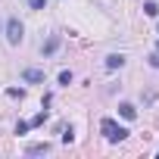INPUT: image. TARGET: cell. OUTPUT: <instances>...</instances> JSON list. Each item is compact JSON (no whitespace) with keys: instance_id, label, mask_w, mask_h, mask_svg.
<instances>
[{"instance_id":"cell-3","label":"cell","mask_w":159,"mask_h":159,"mask_svg":"<svg viewBox=\"0 0 159 159\" xmlns=\"http://www.w3.org/2000/svg\"><path fill=\"white\" fill-rule=\"evenodd\" d=\"M59 44H62V38H59V34H50L47 44H41V56H53V53L59 50Z\"/></svg>"},{"instance_id":"cell-7","label":"cell","mask_w":159,"mask_h":159,"mask_svg":"<svg viewBox=\"0 0 159 159\" xmlns=\"http://www.w3.org/2000/svg\"><path fill=\"white\" fill-rule=\"evenodd\" d=\"M122 66H125V56H122V53H109V56H106V69H109V72H112V69H122Z\"/></svg>"},{"instance_id":"cell-8","label":"cell","mask_w":159,"mask_h":159,"mask_svg":"<svg viewBox=\"0 0 159 159\" xmlns=\"http://www.w3.org/2000/svg\"><path fill=\"white\" fill-rule=\"evenodd\" d=\"M143 13L153 19V16H159V3H156V0H147V3H143Z\"/></svg>"},{"instance_id":"cell-4","label":"cell","mask_w":159,"mask_h":159,"mask_svg":"<svg viewBox=\"0 0 159 159\" xmlns=\"http://www.w3.org/2000/svg\"><path fill=\"white\" fill-rule=\"evenodd\" d=\"M22 81H28V84H44V72H41V69H25V72H22Z\"/></svg>"},{"instance_id":"cell-12","label":"cell","mask_w":159,"mask_h":159,"mask_svg":"<svg viewBox=\"0 0 159 159\" xmlns=\"http://www.w3.org/2000/svg\"><path fill=\"white\" fill-rule=\"evenodd\" d=\"M28 128H31V122H16V134H25Z\"/></svg>"},{"instance_id":"cell-2","label":"cell","mask_w":159,"mask_h":159,"mask_svg":"<svg viewBox=\"0 0 159 159\" xmlns=\"http://www.w3.org/2000/svg\"><path fill=\"white\" fill-rule=\"evenodd\" d=\"M3 34H7V41L16 47V44H22V38H25V25H22L16 16H10L7 25H3Z\"/></svg>"},{"instance_id":"cell-15","label":"cell","mask_w":159,"mask_h":159,"mask_svg":"<svg viewBox=\"0 0 159 159\" xmlns=\"http://www.w3.org/2000/svg\"><path fill=\"white\" fill-rule=\"evenodd\" d=\"M156 50H159V41H156Z\"/></svg>"},{"instance_id":"cell-13","label":"cell","mask_w":159,"mask_h":159,"mask_svg":"<svg viewBox=\"0 0 159 159\" xmlns=\"http://www.w3.org/2000/svg\"><path fill=\"white\" fill-rule=\"evenodd\" d=\"M147 62H150L153 69H159V50H156V53H150V56H147Z\"/></svg>"},{"instance_id":"cell-9","label":"cell","mask_w":159,"mask_h":159,"mask_svg":"<svg viewBox=\"0 0 159 159\" xmlns=\"http://www.w3.org/2000/svg\"><path fill=\"white\" fill-rule=\"evenodd\" d=\"M28 3H31V10H34V13H41V10H47V0H28Z\"/></svg>"},{"instance_id":"cell-14","label":"cell","mask_w":159,"mask_h":159,"mask_svg":"<svg viewBox=\"0 0 159 159\" xmlns=\"http://www.w3.org/2000/svg\"><path fill=\"white\" fill-rule=\"evenodd\" d=\"M59 84H72V72H59Z\"/></svg>"},{"instance_id":"cell-5","label":"cell","mask_w":159,"mask_h":159,"mask_svg":"<svg viewBox=\"0 0 159 159\" xmlns=\"http://www.w3.org/2000/svg\"><path fill=\"white\" fill-rule=\"evenodd\" d=\"M119 116L131 122V119H137V106H134V103H128V100H122V103H119Z\"/></svg>"},{"instance_id":"cell-11","label":"cell","mask_w":159,"mask_h":159,"mask_svg":"<svg viewBox=\"0 0 159 159\" xmlns=\"http://www.w3.org/2000/svg\"><path fill=\"white\" fill-rule=\"evenodd\" d=\"M72 140H75V128L69 125V128H66V134H62V143H72Z\"/></svg>"},{"instance_id":"cell-1","label":"cell","mask_w":159,"mask_h":159,"mask_svg":"<svg viewBox=\"0 0 159 159\" xmlns=\"http://www.w3.org/2000/svg\"><path fill=\"white\" fill-rule=\"evenodd\" d=\"M100 131H103L106 140H112V143H119V140H125V137L131 134L125 125H116V119H103V122H100Z\"/></svg>"},{"instance_id":"cell-10","label":"cell","mask_w":159,"mask_h":159,"mask_svg":"<svg viewBox=\"0 0 159 159\" xmlns=\"http://www.w3.org/2000/svg\"><path fill=\"white\" fill-rule=\"evenodd\" d=\"M44 122H47V109H44V112H38V116L31 119V125H34V128H38V125H44Z\"/></svg>"},{"instance_id":"cell-6","label":"cell","mask_w":159,"mask_h":159,"mask_svg":"<svg viewBox=\"0 0 159 159\" xmlns=\"http://www.w3.org/2000/svg\"><path fill=\"white\" fill-rule=\"evenodd\" d=\"M44 153H50V143H28L25 147V156H44Z\"/></svg>"}]
</instances>
